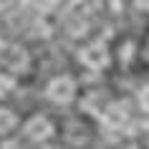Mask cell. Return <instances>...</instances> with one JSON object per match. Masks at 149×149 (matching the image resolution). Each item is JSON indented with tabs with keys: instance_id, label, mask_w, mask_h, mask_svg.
I'll list each match as a JSON object with an SVG mask.
<instances>
[{
	"instance_id": "obj_9",
	"label": "cell",
	"mask_w": 149,
	"mask_h": 149,
	"mask_svg": "<svg viewBox=\"0 0 149 149\" xmlns=\"http://www.w3.org/2000/svg\"><path fill=\"white\" fill-rule=\"evenodd\" d=\"M132 3L139 13H149V0H132Z\"/></svg>"
},
{
	"instance_id": "obj_10",
	"label": "cell",
	"mask_w": 149,
	"mask_h": 149,
	"mask_svg": "<svg viewBox=\"0 0 149 149\" xmlns=\"http://www.w3.org/2000/svg\"><path fill=\"white\" fill-rule=\"evenodd\" d=\"M139 104H141V106H144V109L149 111V86H147V88H144V91L139 94Z\"/></svg>"
},
{
	"instance_id": "obj_2",
	"label": "cell",
	"mask_w": 149,
	"mask_h": 149,
	"mask_svg": "<svg viewBox=\"0 0 149 149\" xmlns=\"http://www.w3.org/2000/svg\"><path fill=\"white\" fill-rule=\"evenodd\" d=\"M79 61L88 71H104V68H109V63H111V51L106 43L94 40V43H86L79 51Z\"/></svg>"
},
{
	"instance_id": "obj_1",
	"label": "cell",
	"mask_w": 149,
	"mask_h": 149,
	"mask_svg": "<svg viewBox=\"0 0 149 149\" xmlns=\"http://www.w3.org/2000/svg\"><path fill=\"white\" fill-rule=\"evenodd\" d=\"M23 136L33 144H43V141H51L56 136V124L53 119L46 116V114H33L28 121L23 124Z\"/></svg>"
},
{
	"instance_id": "obj_8",
	"label": "cell",
	"mask_w": 149,
	"mask_h": 149,
	"mask_svg": "<svg viewBox=\"0 0 149 149\" xmlns=\"http://www.w3.org/2000/svg\"><path fill=\"white\" fill-rule=\"evenodd\" d=\"M15 91V73H10V71H0V99L3 96H8Z\"/></svg>"
},
{
	"instance_id": "obj_4",
	"label": "cell",
	"mask_w": 149,
	"mask_h": 149,
	"mask_svg": "<svg viewBox=\"0 0 149 149\" xmlns=\"http://www.w3.org/2000/svg\"><path fill=\"white\" fill-rule=\"evenodd\" d=\"M3 66L10 73H23L31 66V56H28V51L23 46H8L3 51Z\"/></svg>"
},
{
	"instance_id": "obj_6",
	"label": "cell",
	"mask_w": 149,
	"mask_h": 149,
	"mask_svg": "<svg viewBox=\"0 0 149 149\" xmlns=\"http://www.w3.org/2000/svg\"><path fill=\"white\" fill-rule=\"evenodd\" d=\"M18 124H20L18 114L3 106V109H0V136H8V134H13V132L18 129Z\"/></svg>"
},
{
	"instance_id": "obj_3",
	"label": "cell",
	"mask_w": 149,
	"mask_h": 149,
	"mask_svg": "<svg viewBox=\"0 0 149 149\" xmlns=\"http://www.w3.org/2000/svg\"><path fill=\"white\" fill-rule=\"evenodd\" d=\"M76 79L68 76V73H61V76H53L46 86V99L53 104H71L76 99Z\"/></svg>"
},
{
	"instance_id": "obj_5",
	"label": "cell",
	"mask_w": 149,
	"mask_h": 149,
	"mask_svg": "<svg viewBox=\"0 0 149 149\" xmlns=\"http://www.w3.org/2000/svg\"><path fill=\"white\" fill-rule=\"evenodd\" d=\"M126 121H129V114H126L124 106H119V104H111V106H106V111H104V124H106V126H114V129H119V126H124Z\"/></svg>"
},
{
	"instance_id": "obj_7",
	"label": "cell",
	"mask_w": 149,
	"mask_h": 149,
	"mask_svg": "<svg viewBox=\"0 0 149 149\" xmlns=\"http://www.w3.org/2000/svg\"><path fill=\"white\" fill-rule=\"evenodd\" d=\"M56 3H58V0H23V5H28L31 10H36L38 15L51 13V10L56 8Z\"/></svg>"
}]
</instances>
